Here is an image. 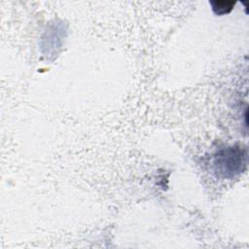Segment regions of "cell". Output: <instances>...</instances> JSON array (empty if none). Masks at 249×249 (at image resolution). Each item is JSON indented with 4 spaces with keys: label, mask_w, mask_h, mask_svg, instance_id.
<instances>
[{
    "label": "cell",
    "mask_w": 249,
    "mask_h": 249,
    "mask_svg": "<svg viewBox=\"0 0 249 249\" xmlns=\"http://www.w3.org/2000/svg\"><path fill=\"white\" fill-rule=\"evenodd\" d=\"M247 152L246 149L238 147H231L222 151L215 161L217 170L226 177L233 176L234 174L242 172L246 165Z\"/></svg>",
    "instance_id": "1"
},
{
    "label": "cell",
    "mask_w": 249,
    "mask_h": 249,
    "mask_svg": "<svg viewBox=\"0 0 249 249\" xmlns=\"http://www.w3.org/2000/svg\"><path fill=\"white\" fill-rule=\"evenodd\" d=\"M211 6H212V10L216 15H225L230 13L235 2L233 1H211L210 2Z\"/></svg>",
    "instance_id": "2"
}]
</instances>
